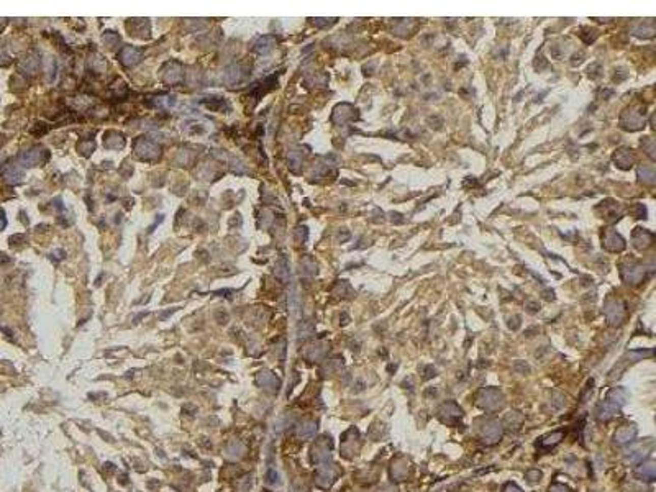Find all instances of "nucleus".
<instances>
[{"instance_id":"f257e3e1","label":"nucleus","mask_w":656,"mask_h":492,"mask_svg":"<svg viewBox=\"0 0 656 492\" xmlns=\"http://www.w3.org/2000/svg\"><path fill=\"white\" fill-rule=\"evenodd\" d=\"M504 402V394L497 387H484L477 395V406L482 410H489V412L502 409Z\"/></svg>"},{"instance_id":"f03ea898","label":"nucleus","mask_w":656,"mask_h":492,"mask_svg":"<svg viewBox=\"0 0 656 492\" xmlns=\"http://www.w3.org/2000/svg\"><path fill=\"white\" fill-rule=\"evenodd\" d=\"M645 125V107H630L620 117V127L629 131H637Z\"/></svg>"},{"instance_id":"7ed1b4c3","label":"nucleus","mask_w":656,"mask_h":492,"mask_svg":"<svg viewBox=\"0 0 656 492\" xmlns=\"http://www.w3.org/2000/svg\"><path fill=\"white\" fill-rule=\"evenodd\" d=\"M646 271H651V269H646L645 264H641L638 261H626L620 266L622 279L629 284H638L641 279H645Z\"/></svg>"},{"instance_id":"20e7f679","label":"nucleus","mask_w":656,"mask_h":492,"mask_svg":"<svg viewBox=\"0 0 656 492\" xmlns=\"http://www.w3.org/2000/svg\"><path fill=\"white\" fill-rule=\"evenodd\" d=\"M604 315H606V319L610 325H620L625 319V307L620 300L609 299L604 304Z\"/></svg>"},{"instance_id":"39448f33","label":"nucleus","mask_w":656,"mask_h":492,"mask_svg":"<svg viewBox=\"0 0 656 492\" xmlns=\"http://www.w3.org/2000/svg\"><path fill=\"white\" fill-rule=\"evenodd\" d=\"M438 417H440V420L443 422V423H446V425H456L460 418L463 417V410H461V407L456 402L448 400V402H445L443 406L440 407Z\"/></svg>"},{"instance_id":"423d86ee","label":"nucleus","mask_w":656,"mask_h":492,"mask_svg":"<svg viewBox=\"0 0 656 492\" xmlns=\"http://www.w3.org/2000/svg\"><path fill=\"white\" fill-rule=\"evenodd\" d=\"M335 477H336V473H335L333 465L323 462V465H319V468H317L315 482H317V486H319V487H322V489L331 487V484L335 482Z\"/></svg>"},{"instance_id":"0eeeda50","label":"nucleus","mask_w":656,"mask_h":492,"mask_svg":"<svg viewBox=\"0 0 656 492\" xmlns=\"http://www.w3.org/2000/svg\"><path fill=\"white\" fill-rule=\"evenodd\" d=\"M602 246L612 253H620L625 249V240L614 228H607L602 233Z\"/></svg>"},{"instance_id":"6e6552de","label":"nucleus","mask_w":656,"mask_h":492,"mask_svg":"<svg viewBox=\"0 0 656 492\" xmlns=\"http://www.w3.org/2000/svg\"><path fill=\"white\" fill-rule=\"evenodd\" d=\"M482 442L486 445H494L497 443L500 438H502V423L499 420H489L484 423L482 431H481Z\"/></svg>"},{"instance_id":"1a4fd4ad","label":"nucleus","mask_w":656,"mask_h":492,"mask_svg":"<svg viewBox=\"0 0 656 492\" xmlns=\"http://www.w3.org/2000/svg\"><path fill=\"white\" fill-rule=\"evenodd\" d=\"M356 119H358V110L350 104L338 105L333 110V115H331V120H333V123H336V125H345V123L353 122Z\"/></svg>"},{"instance_id":"9d476101","label":"nucleus","mask_w":656,"mask_h":492,"mask_svg":"<svg viewBox=\"0 0 656 492\" xmlns=\"http://www.w3.org/2000/svg\"><path fill=\"white\" fill-rule=\"evenodd\" d=\"M331 443L330 438H322L320 442H317L315 446L312 448V461L317 462V465H323V462H328L331 458Z\"/></svg>"},{"instance_id":"9b49d317","label":"nucleus","mask_w":656,"mask_h":492,"mask_svg":"<svg viewBox=\"0 0 656 492\" xmlns=\"http://www.w3.org/2000/svg\"><path fill=\"white\" fill-rule=\"evenodd\" d=\"M135 151H136V156L138 158H141V159H153V158H156L158 154H159V146L156 143L150 141V139L141 138V139H138V141L135 143Z\"/></svg>"},{"instance_id":"f8f14e48","label":"nucleus","mask_w":656,"mask_h":492,"mask_svg":"<svg viewBox=\"0 0 656 492\" xmlns=\"http://www.w3.org/2000/svg\"><path fill=\"white\" fill-rule=\"evenodd\" d=\"M355 440H359V433H358L356 428H350L343 435L341 453L345 454L346 458H351L353 454H356V451H358V446H355Z\"/></svg>"},{"instance_id":"ddd939ff","label":"nucleus","mask_w":656,"mask_h":492,"mask_svg":"<svg viewBox=\"0 0 656 492\" xmlns=\"http://www.w3.org/2000/svg\"><path fill=\"white\" fill-rule=\"evenodd\" d=\"M632 241H633V246H635L637 249H646L653 243V233L648 231L646 228H640L638 226V228H635L632 233Z\"/></svg>"},{"instance_id":"4468645a","label":"nucleus","mask_w":656,"mask_h":492,"mask_svg":"<svg viewBox=\"0 0 656 492\" xmlns=\"http://www.w3.org/2000/svg\"><path fill=\"white\" fill-rule=\"evenodd\" d=\"M635 476L641 481H654L656 477V461L653 459H646L643 462H640L635 469Z\"/></svg>"},{"instance_id":"2eb2a0df","label":"nucleus","mask_w":656,"mask_h":492,"mask_svg":"<svg viewBox=\"0 0 656 492\" xmlns=\"http://www.w3.org/2000/svg\"><path fill=\"white\" fill-rule=\"evenodd\" d=\"M256 383H258V386H261V387L268 389V391H272V392H276L277 389L281 387V381L276 378V374H272L269 371H261L260 374H258Z\"/></svg>"},{"instance_id":"dca6fc26","label":"nucleus","mask_w":656,"mask_h":492,"mask_svg":"<svg viewBox=\"0 0 656 492\" xmlns=\"http://www.w3.org/2000/svg\"><path fill=\"white\" fill-rule=\"evenodd\" d=\"M614 161H615V166L620 167V169H630L633 163H635V156H633L632 150L620 148L614 154Z\"/></svg>"},{"instance_id":"f3484780","label":"nucleus","mask_w":656,"mask_h":492,"mask_svg":"<svg viewBox=\"0 0 656 492\" xmlns=\"http://www.w3.org/2000/svg\"><path fill=\"white\" fill-rule=\"evenodd\" d=\"M635 437H637V428L635 427H622V428H618L617 431H615V435H614V442L617 443V445H620V446H623V445H626V443H630V442H633L635 440Z\"/></svg>"},{"instance_id":"a211bd4d","label":"nucleus","mask_w":656,"mask_h":492,"mask_svg":"<svg viewBox=\"0 0 656 492\" xmlns=\"http://www.w3.org/2000/svg\"><path fill=\"white\" fill-rule=\"evenodd\" d=\"M45 158H46L45 150H41V148H35V150H30V151H26V153L21 154V156H20V161H21V163H23L25 166H35V164L41 163V161H45Z\"/></svg>"},{"instance_id":"6ab92c4d","label":"nucleus","mask_w":656,"mask_h":492,"mask_svg":"<svg viewBox=\"0 0 656 492\" xmlns=\"http://www.w3.org/2000/svg\"><path fill=\"white\" fill-rule=\"evenodd\" d=\"M606 400L612 402L618 409H622L626 403V400H629V392H626L623 387H614L612 391H609Z\"/></svg>"},{"instance_id":"aec40b11","label":"nucleus","mask_w":656,"mask_h":492,"mask_svg":"<svg viewBox=\"0 0 656 492\" xmlns=\"http://www.w3.org/2000/svg\"><path fill=\"white\" fill-rule=\"evenodd\" d=\"M182 68L178 64V63H169L167 66H166V69H164V76H163V79H164V82H167V84H178L179 80L182 79Z\"/></svg>"},{"instance_id":"412c9836","label":"nucleus","mask_w":656,"mask_h":492,"mask_svg":"<svg viewBox=\"0 0 656 492\" xmlns=\"http://www.w3.org/2000/svg\"><path fill=\"white\" fill-rule=\"evenodd\" d=\"M120 60L125 66H133L141 60V51L133 46H125L120 53Z\"/></svg>"},{"instance_id":"4be33fe9","label":"nucleus","mask_w":656,"mask_h":492,"mask_svg":"<svg viewBox=\"0 0 656 492\" xmlns=\"http://www.w3.org/2000/svg\"><path fill=\"white\" fill-rule=\"evenodd\" d=\"M618 410L620 409L614 406L612 402L604 400L599 403V407H597V418H599V420H610L615 414H618Z\"/></svg>"},{"instance_id":"5701e85b","label":"nucleus","mask_w":656,"mask_h":492,"mask_svg":"<svg viewBox=\"0 0 656 492\" xmlns=\"http://www.w3.org/2000/svg\"><path fill=\"white\" fill-rule=\"evenodd\" d=\"M633 35L640 36V38H651V36L654 35V23H653V20L638 21V23L633 26Z\"/></svg>"},{"instance_id":"b1692460","label":"nucleus","mask_w":656,"mask_h":492,"mask_svg":"<svg viewBox=\"0 0 656 492\" xmlns=\"http://www.w3.org/2000/svg\"><path fill=\"white\" fill-rule=\"evenodd\" d=\"M407 474H409V462L404 458H397L392 462V468H390V476H392L395 481H402Z\"/></svg>"},{"instance_id":"393cba45","label":"nucleus","mask_w":656,"mask_h":492,"mask_svg":"<svg viewBox=\"0 0 656 492\" xmlns=\"http://www.w3.org/2000/svg\"><path fill=\"white\" fill-rule=\"evenodd\" d=\"M651 448H653V442H648V445L643 446V448H633L632 451H626L625 461L626 462H640L641 459L646 456L648 453L651 451Z\"/></svg>"},{"instance_id":"a878e982","label":"nucleus","mask_w":656,"mask_h":492,"mask_svg":"<svg viewBox=\"0 0 656 492\" xmlns=\"http://www.w3.org/2000/svg\"><path fill=\"white\" fill-rule=\"evenodd\" d=\"M276 38L274 36H271V35H268V36H261L260 40L256 41V45H254V51L258 54H266V53H269V51L276 46Z\"/></svg>"},{"instance_id":"bb28decb","label":"nucleus","mask_w":656,"mask_h":492,"mask_svg":"<svg viewBox=\"0 0 656 492\" xmlns=\"http://www.w3.org/2000/svg\"><path fill=\"white\" fill-rule=\"evenodd\" d=\"M317 428H319V427H317V422L315 420H307V422L302 423L300 427H297V437L302 438V440H310V438L315 437Z\"/></svg>"},{"instance_id":"cd10ccee","label":"nucleus","mask_w":656,"mask_h":492,"mask_svg":"<svg viewBox=\"0 0 656 492\" xmlns=\"http://www.w3.org/2000/svg\"><path fill=\"white\" fill-rule=\"evenodd\" d=\"M563 437H564V431H563V430L553 431V433H550V435L543 437V438L540 440V446H541V448H553V446H556L559 442H561Z\"/></svg>"},{"instance_id":"c85d7f7f","label":"nucleus","mask_w":656,"mask_h":492,"mask_svg":"<svg viewBox=\"0 0 656 492\" xmlns=\"http://www.w3.org/2000/svg\"><path fill=\"white\" fill-rule=\"evenodd\" d=\"M638 178L641 182H645V184H653V182L656 181L654 167L653 166H640L638 167Z\"/></svg>"},{"instance_id":"c756f323","label":"nucleus","mask_w":656,"mask_h":492,"mask_svg":"<svg viewBox=\"0 0 656 492\" xmlns=\"http://www.w3.org/2000/svg\"><path fill=\"white\" fill-rule=\"evenodd\" d=\"M276 276L284 282L289 281V263H287L284 258H281L276 264Z\"/></svg>"},{"instance_id":"7c9ffc66","label":"nucleus","mask_w":656,"mask_h":492,"mask_svg":"<svg viewBox=\"0 0 656 492\" xmlns=\"http://www.w3.org/2000/svg\"><path fill=\"white\" fill-rule=\"evenodd\" d=\"M241 80V71L238 66H232L230 69L225 72V82L226 84H237Z\"/></svg>"},{"instance_id":"2f4dec72","label":"nucleus","mask_w":656,"mask_h":492,"mask_svg":"<svg viewBox=\"0 0 656 492\" xmlns=\"http://www.w3.org/2000/svg\"><path fill=\"white\" fill-rule=\"evenodd\" d=\"M228 454L233 458V459H238L240 456H241V453L245 451V446H243L240 442H232L230 445H228Z\"/></svg>"},{"instance_id":"473e14b6","label":"nucleus","mask_w":656,"mask_h":492,"mask_svg":"<svg viewBox=\"0 0 656 492\" xmlns=\"http://www.w3.org/2000/svg\"><path fill=\"white\" fill-rule=\"evenodd\" d=\"M522 415H519L517 412H514V414H508L507 417H505V423L507 425H512L510 428H519L520 427V423H522Z\"/></svg>"},{"instance_id":"72a5a7b5","label":"nucleus","mask_w":656,"mask_h":492,"mask_svg":"<svg viewBox=\"0 0 656 492\" xmlns=\"http://www.w3.org/2000/svg\"><path fill=\"white\" fill-rule=\"evenodd\" d=\"M300 163H302V156H300L299 151L289 153V164H291V167H292L294 171H297V167L300 166Z\"/></svg>"},{"instance_id":"f704fd0d","label":"nucleus","mask_w":656,"mask_h":492,"mask_svg":"<svg viewBox=\"0 0 656 492\" xmlns=\"http://www.w3.org/2000/svg\"><path fill=\"white\" fill-rule=\"evenodd\" d=\"M266 482H268V484H271V486H279V484H281V477H279V474H277L276 469H269V471H268V474H266Z\"/></svg>"},{"instance_id":"c9c22d12","label":"nucleus","mask_w":656,"mask_h":492,"mask_svg":"<svg viewBox=\"0 0 656 492\" xmlns=\"http://www.w3.org/2000/svg\"><path fill=\"white\" fill-rule=\"evenodd\" d=\"M5 176H7L5 179L9 182H18L21 178H23V172H20L18 169H15V167H10V171H7Z\"/></svg>"},{"instance_id":"e433bc0d","label":"nucleus","mask_w":656,"mask_h":492,"mask_svg":"<svg viewBox=\"0 0 656 492\" xmlns=\"http://www.w3.org/2000/svg\"><path fill=\"white\" fill-rule=\"evenodd\" d=\"M541 471H538V469H530V471H527V474H525V477H527V481L530 482V484H536V482H540V479H541Z\"/></svg>"},{"instance_id":"4c0bfd02","label":"nucleus","mask_w":656,"mask_h":492,"mask_svg":"<svg viewBox=\"0 0 656 492\" xmlns=\"http://www.w3.org/2000/svg\"><path fill=\"white\" fill-rule=\"evenodd\" d=\"M514 371H517L519 374H525V372H530V366L525 361H515Z\"/></svg>"},{"instance_id":"58836bf2","label":"nucleus","mask_w":656,"mask_h":492,"mask_svg":"<svg viewBox=\"0 0 656 492\" xmlns=\"http://www.w3.org/2000/svg\"><path fill=\"white\" fill-rule=\"evenodd\" d=\"M550 51H551V56L555 57V60H561V57L566 54V51L561 46H559V45H553L550 48Z\"/></svg>"},{"instance_id":"ea45409f","label":"nucleus","mask_w":656,"mask_h":492,"mask_svg":"<svg viewBox=\"0 0 656 492\" xmlns=\"http://www.w3.org/2000/svg\"><path fill=\"white\" fill-rule=\"evenodd\" d=\"M548 492H573V490L567 487V486H564V484L555 482V484H551V486H550Z\"/></svg>"},{"instance_id":"a19ab883","label":"nucleus","mask_w":656,"mask_h":492,"mask_svg":"<svg viewBox=\"0 0 656 492\" xmlns=\"http://www.w3.org/2000/svg\"><path fill=\"white\" fill-rule=\"evenodd\" d=\"M335 18H315L313 20V25H317V26H330V25H333L335 23Z\"/></svg>"},{"instance_id":"79ce46f5","label":"nucleus","mask_w":656,"mask_h":492,"mask_svg":"<svg viewBox=\"0 0 656 492\" xmlns=\"http://www.w3.org/2000/svg\"><path fill=\"white\" fill-rule=\"evenodd\" d=\"M423 369H425V376H423V379H430V378H435V376H437V369H435L433 366H423Z\"/></svg>"},{"instance_id":"37998d69","label":"nucleus","mask_w":656,"mask_h":492,"mask_svg":"<svg viewBox=\"0 0 656 492\" xmlns=\"http://www.w3.org/2000/svg\"><path fill=\"white\" fill-rule=\"evenodd\" d=\"M504 492H522V489L517 486V484H514V482H507V484H505V487H504Z\"/></svg>"},{"instance_id":"c03bdc74","label":"nucleus","mask_w":656,"mask_h":492,"mask_svg":"<svg viewBox=\"0 0 656 492\" xmlns=\"http://www.w3.org/2000/svg\"><path fill=\"white\" fill-rule=\"evenodd\" d=\"M390 217H392V222H394V220H395V222H399V223H402V222H404V218H399V217H402L401 214H392Z\"/></svg>"}]
</instances>
